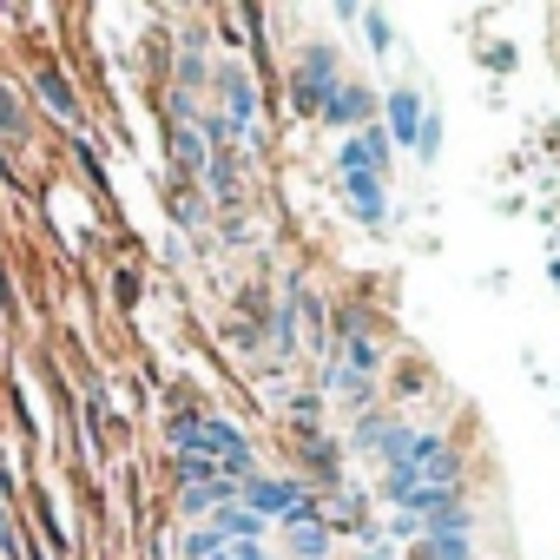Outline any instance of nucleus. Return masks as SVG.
Masks as SVG:
<instances>
[{
  "label": "nucleus",
  "instance_id": "obj_10",
  "mask_svg": "<svg viewBox=\"0 0 560 560\" xmlns=\"http://www.w3.org/2000/svg\"><path fill=\"white\" fill-rule=\"evenodd\" d=\"M291 553L298 560H324L330 553V527L317 521V527H291Z\"/></svg>",
  "mask_w": 560,
  "mask_h": 560
},
{
  "label": "nucleus",
  "instance_id": "obj_9",
  "mask_svg": "<svg viewBox=\"0 0 560 560\" xmlns=\"http://www.w3.org/2000/svg\"><path fill=\"white\" fill-rule=\"evenodd\" d=\"M416 560H468V534H422Z\"/></svg>",
  "mask_w": 560,
  "mask_h": 560
},
{
  "label": "nucleus",
  "instance_id": "obj_17",
  "mask_svg": "<svg viewBox=\"0 0 560 560\" xmlns=\"http://www.w3.org/2000/svg\"><path fill=\"white\" fill-rule=\"evenodd\" d=\"M205 560H224V547H211V553H205Z\"/></svg>",
  "mask_w": 560,
  "mask_h": 560
},
{
  "label": "nucleus",
  "instance_id": "obj_1",
  "mask_svg": "<svg viewBox=\"0 0 560 560\" xmlns=\"http://www.w3.org/2000/svg\"><path fill=\"white\" fill-rule=\"evenodd\" d=\"M298 501H304V488H298V481H270V475H250V481H244V494H237V508H244V514H257V521H270V514L284 521Z\"/></svg>",
  "mask_w": 560,
  "mask_h": 560
},
{
  "label": "nucleus",
  "instance_id": "obj_18",
  "mask_svg": "<svg viewBox=\"0 0 560 560\" xmlns=\"http://www.w3.org/2000/svg\"><path fill=\"white\" fill-rule=\"evenodd\" d=\"M0 165H8V152H0Z\"/></svg>",
  "mask_w": 560,
  "mask_h": 560
},
{
  "label": "nucleus",
  "instance_id": "obj_7",
  "mask_svg": "<svg viewBox=\"0 0 560 560\" xmlns=\"http://www.w3.org/2000/svg\"><path fill=\"white\" fill-rule=\"evenodd\" d=\"M211 540L224 547H244V540H257V514H244V508H218V521H211Z\"/></svg>",
  "mask_w": 560,
  "mask_h": 560
},
{
  "label": "nucleus",
  "instance_id": "obj_2",
  "mask_svg": "<svg viewBox=\"0 0 560 560\" xmlns=\"http://www.w3.org/2000/svg\"><path fill=\"white\" fill-rule=\"evenodd\" d=\"M330 73H337V54H330V47H311V54H304V67H298V80H291V86H298L291 100H298L304 113H324V100L337 93V86H330Z\"/></svg>",
  "mask_w": 560,
  "mask_h": 560
},
{
  "label": "nucleus",
  "instance_id": "obj_15",
  "mask_svg": "<svg viewBox=\"0 0 560 560\" xmlns=\"http://www.w3.org/2000/svg\"><path fill=\"white\" fill-rule=\"evenodd\" d=\"M224 560H264V553H257V540H244V547H231Z\"/></svg>",
  "mask_w": 560,
  "mask_h": 560
},
{
  "label": "nucleus",
  "instance_id": "obj_5",
  "mask_svg": "<svg viewBox=\"0 0 560 560\" xmlns=\"http://www.w3.org/2000/svg\"><path fill=\"white\" fill-rule=\"evenodd\" d=\"M416 132H422V93H416V86H396V93H389V126H383V139L416 145Z\"/></svg>",
  "mask_w": 560,
  "mask_h": 560
},
{
  "label": "nucleus",
  "instance_id": "obj_12",
  "mask_svg": "<svg viewBox=\"0 0 560 560\" xmlns=\"http://www.w3.org/2000/svg\"><path fill=\"white\" fill-rule=\"evenodd\" d=\"M416 152H422V159H435V152H442V113H435V106L422 113V132H416Z\"/></svg>",
  "mask_w": 560,
  "mask_h": 560
},
{
  "label": "nucleus",
  "instance_id": "obj_16",
  "mask_svg": "<svg viewBox=\"0 0 560 560\" xmlns=\"http://www.w3.org/2000/svg\"><path fill=\"white\" fill-rule=\"evenodd\" d=\"M370 560H396V553H389V547H376V553H370Z\"/></svg>",
  "mask_w": 560,
  "mask_h": 560
},
{
  "label": "nucleus",
  "instance_id": "obj_6",
  "mask_svg": "<svg viewBox=\"0 0 560 560\" xmlns=\"http://www.w3.org/2000/svg\"><path fill=\"white\" fill-rule=\"evenodd\" d=\"M370 106H376V93H370V86H337V93L324 100V126H357Z\"/></svg>",
  "mask_w": 560,
  "mask_h": 560
},
{
  "label": "nucleus",
  "instance_id": "obj_4",
  "mask_svg": "<svg viewBox=\"0 0 560 560\" xmlns=\"http://www.w3.org/2000/svg\"><path fill=\"white\" fill-rule=\"evenodd\" d=\"M343 198L363 224H383L389 218V198H383V178L376 172H343Z\"/></svg>",
  "mask_w": 560,
  "mask_h": 560
},
{
  "label": "nucleus",
  "instance_id": "obj_14",
  "mask_svg": "<svg viewBox=\"0 0 560 560\" xmlns=\"http://www.w3.org/2000/svg\"><path fill=\"white\" fill-rule=\"evenodd\" d=\"M363 40L383 54V47H389V14H363Z\"/></svg>",
  "mask_w": 560,
  "mask_h": 560
},
{
  "label": "nucleus",
  "instance_id": "obj_13",
  "mask_svg": "<svg viewBox=\"0 0 560 560\" xmlns=\"http://www.w3.org/2000/svg\"><path fill=\"white\" fill-rule=\"evenodd\" d=\"M0 132L21 139V106H14V93H8V86H0Z\"/></svg>",
  "mask_w": 560,
  "mask_h": 560
},
{
  "label": "nucleus",
  "instance_id": "obj_3",
  "mask_svg": "<svg viewBox=\"0 0 560 560\" xmlns=\"http://www.w3.org/2000/svg\"><path fill=\"white\" fill-rule=\"evenodd\" d=\"M337 165H343V172H376V178H383V165H389V139H383V126L350 132V139L337 145Z\"/></svg>",
  "mask_w": 560,
  "mask_h": 560
},
{
  "label": "nucleus",
  "instance_id": "obj_11",
  "mask_svg": "<svg viewBox=\"0 0 560 560\" xmlns=\"http://www.w3.org/2000/svg\"><path fill=\"white\" fill-rule=\"evenodd\" d=\"M224 106H231V119H250V80L244 73H224Z\"/></svg>",
  "mask_w": 560,
  "mask_h": 560
},
{
  "label": "nucleus",
  "instance_id": "obj_8",
  "mask_svg": "<svg viewBox=\"0 0 560 560\" xmlns=\"http://www.w3.org/2000/svg\"><path fill=\"white\" fill-rule=\"evenodd\" d=\"M40 106H47L54 119H80V100H73V86H67L60 73H40Z\"/></svg>",
  "mask_w": 560,
  "mask_h": 560
}]
</instances>
